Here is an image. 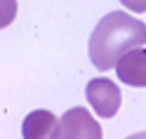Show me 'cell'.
Returning <instances> with one entry per match:
<instances>
[{
    "instance_id": "2",
    "label": "cell",
    "mask_w": 146,
    "mask_h": 139,
    "mask_svg": "<svg viewBox=\"0 0 146 139\" xmlns=\"http://www.w3.org/2000/svg\"><path fill=\"white\" fill-rule=\"evenodd\" d=\"M85 94L99 118H113L123 101L118 85L108 78H92L85 87Z\"/></svg>"
},
{
    "instance_id": "7",
    "label": "cell",
    "mask_w": 146,
    "mask_h": 139,
    "mask_svg": "<svg viewBox=\"0 0 146 139\" xmlns=\"http://www.w3.org/2000/svg\"><path fill=\"white\" fill-rule=\"evenodd\" d=\"M127 139H146V132H137V134H130Z\"/></svg>"
},
{
    "instance_id": "5",
    "label": "cell",
    "mask_w": 146,
    "mask_h": 139,
    "mask_svg": "<svg viewBox=\"0 0 146 139\" xmlns=\"http://www.w3.org/2000/svg\"><path fill=\"white\" fill-rule=\"evenodd\" d=\"M115 73L130 87H146V47L125 54L118 61Z\"/></svg>"
},
{
    "instance_id": "6",
    "label": "cell",
    "mask_w": 146,
    "mask_h": 139,
    "mask_svg": "<svg viewBox=\"0 0 146 139\" xmlns=\"http://www.w3.org/2000/svg\"><path fill=\"white\" fill-rule=\"evenodd\" d=\"M120 3L132 12H146V0H120Z\"/></svg>"
},
{
    "instance_id": "4",
    "label": "cell",
    "mask_w": 146,
    "mask_h": 139,
    "mask_svg": "<svg viewBox=\"0 0 146 139\" xmlns=\"http://www.w3.org/2000/svg\"><path fill=\"white\" fill-rule=\"evenodd\" d=\"M59 130H61V120L52 111L38 108L24 118L21 134L24 139H59Z\"/></svg>"
},
{
    "instance_id": "1",
    "label": "cell",
    "mask_w": 146,
    "mask_h": 139,
    "mask_svg": "<svg viewBox=\"0 0 146 139\" xmlns=\"http://www.w3.org/2000/svg\"><path fill=\"white\" fill-rule=\"evenodd\" d=\"M141 45H146V24L115 10L108 12L90 35V61L99 71H108L118 66L125 54L141 50Z\"/></svg>"
},
{
    "instance_id": "3",
    "label": "cell",
    "mask_w": 146,
    "mask_h": 139,
    "mask_svg": "<svg viewBox=\"0 0 146 139\" xmlns=\"http://www.w3.org/2000/svg\"><path fill=\"white\" fill-rule=\"evenodd\" d=\"M59 120H61L59 139H102V125L90 116L85 106L66 111Z\"/></svg>"
}]
</instances>
